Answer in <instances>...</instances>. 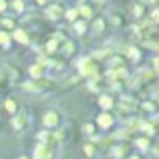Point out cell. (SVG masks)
<instances>
[{"instance_id":"cell-19","label":"cell","mask_w":159,"mask_h":159,"mask_svg":"<svg viewBox=\"0 0 159 159\" xmlns=\"http://www.w3.org/2000/svg\"><path fill=\"white\" fill-rule=\"evenodd\" d=\"M20 159H26V157H20Z\"/></svg>"},{"instance_id":"cell-13","label":"cell","mask_w":159,"mask_h":159,"mask_svg":"<svg viewBox=\"0 0 159 159\" xmlns=\"http://www.w3.org/2000/svg\"><path fill=\"white\" fill-rule=\"evenodd\" d=\"M66 16H69V18H75V16H77V10H69V14H66Z\"/></svg>"},{"instance_id":"cell-17","label":"cell","mask_w":159,"mask_h":159,"mask_svg":"<svg viewBox=\"0 0 159 159\" xmlns=\"http://www.w3.org/2000/svg\"><path fill=\"white\" fill-rule=\"evenodd\" d=\"M155 66H157V69H159V58H155Z\"/></svg>"},{"instance_id":"cell-9","label":"cell","mask_w":159,"mask_h":159,"mask_svg":"<svg viewBox=\"0 0 159 159\" xmlns=\"http://www.w3.org/2000/svg\"><path fill=\"white\" fill-rule=\"evenodd\" d=\"M0 43H2L4 47H6V44H8V36L4 34V32H0Z\"/></svg>"},{"instance_id":"cell-14","label":"cell","mask_w":159,"mask_h":159,"mask_svg":"<svg viewBox=\"0 0 159 159\" xmlns=\"http://www.w3.org/2000/svg\"><path fill=\"white\" fill-rule=\"evenodd\" d=\"M81 12H83V14H85V16H91V10H89V8H87V6H85V8H83V10H81Z\"/></svg>"},{"instance_id":"cell-18","label":"cell","mask_w":159,"mask_h":159,"mask_svg":"<svg viewBox=\"0 0 159 159\" xmlns=\"http://www.w3.org/2000/svg\"><path fill=\"white\" fill-rule=\"evenodd\" d=\"M39 2H40V4H43V2H47V0H39Z\"/></svg>"},{"instance_id":"cell-10","label":"cell","mask_w":159,"mask_h":159,"mask_svg":"<svg viewBox=\"0 0 159 159\" xmlns=\"http://www.w3.org/2000/svg\"><path fill=\"white\" fill-rule=\"evenodd\" d=\"M137 145H139L141 149H145V147H147V139H139V141H137Z\"/></svg>"},{"instance_id":"cell-8","label":"cell","mask_w":159,"mask_h":159,"mask_svg":"<svg viewBox=\"0 0 159 159\" xmlns=\"http://www.w3.org/2000/svg\"><path fill=\"white\" fill-rule=\"evenodd\" d=\"M101 105L105 107V109H107V107H111V99H109V97H103V99H101Z\"/></svg>"},{"instance_id":"cell-12","label":"cell","mask_w":159,"mask_h":159,"mask_svg":"<svg viewBox=\"0 0 159 159\" xmlns=\"http://www.w3.org/2000/svg\"><path fill=\"white\" fill-rule=\"evenodd\" d=\"M75 28H77L79 32H83V30H85V24H83V22H79V24H77V26H75Z\"/></svg>"},{"instance_id":"cell-3","label":"cell","mask_w":159,"mask_h":159,"mask_svg":"<svg viewBox=\"0 0 159 159\" xmlns=\"http://www.w3.org/2000/svg\"><path fill=\"white\" fill-rule=\"evenodd\" d=\"M26 115H24V113H20V115H16L14 117V121H12V125H14V129H22L24 125H26Z\"/></svg>"},{"instance_id":"cell-16","label":"cell","mask_w":159,"mask_h":159,"mask_svg":"<svg viewBox=\"0 0 159 159\" xmlns=\"http://www.w3.org/2000/svg\"><path fill=\"white\" fill-rule=\"evenodd\" d=\"M0 10H4V2H2V0H0Z\"/></svg>"},{"instance_id":"cell-1","label":"cell","mask_w":159,"mask_h":159,"mask_svg":"<svg viewBox=\"0 0 159 159\" xmlns=\"http://www.w3.org/2000/svg\"><path fill=\"white\" fill-rule=\"evenodd\" d=\"M43 121H44V125H47V127H54V125L58 123V117H57V113H54V111H48L47 115L43 117Z\"/></svg>"},{"instance_id":"cell-15","label":"cell","mask_w":159,"mask_h":159,"mask_svg":"<svg viewBox=\"0 0 159 159\" xmlns=\"http://www.w3.org/2000/svg\"><path fill=\"white\" fill-rule=\"evenodd\" d=\"M153 20H159V10H155V12H153Z\"/></svg>"},{"instance_id":"cell-4","label":"cell","mask_w":159,"mask_h":159,"mask_svg":"<svg viewBox=\"0 0 159 159\" xmlns=\"http://www.w3.org/2000/svg\"><path fill=\"white\" fill-rule=\"evenodd\" d=\"M47 16H48V18H58V16H61V8H58V6H51L48 12H47Z\"/></svg>"},{"instance_id":"cell-6","label":"cell","mask_w":159,"mask_h":159,"mask_svg":"<svg viewBox=\"0 0 159 159\" xmlns=\"http://www.w3.org/2000/svg\"><path fill=\"white\" fill-rule=\"evenodd\" d=\"M14 36L20 40V43H26V34H24L22 30H16V32H14Z\"/></svg>"},{"instance_id":"cell-11","label":"cell","mask_w":159,"mask_h":159,"mask_svg":"<svg viewBox=\"0 0 159 159\" xmlns=\"http://www.w3.org/2000/svg\"><path fill=\"white\" fill-rule=\"evenodd\" d=\"M30 73L34 75V77H39V75H40V69H39V66H32V70H30Z\"/></svg>"},{"instance_id":"cell-7","label":"cell","mask_w":159,"mask_h":159,"mask_svg":"<svg viewBox=\"0 0 159 159\" xmlns=\"http://www.w3.org/2000/svg\"><path fill=\"white\" fill-rule=\"evenodd\" d=\"M6 109H8V111H10V113H14V111H16V103L8 99V101H6Z\"/></svg>"},{"instance_id":"cell-2","label":"cell","mask_w":159,"mask_h":159,"mask_svg":"<svg viewBox=\"0 0 159 159\" xmlns=\"http://www.w3.org/2000/svg\"><path fill=\"white\" fill-rule=\"evenodd\" d=\"M34 157H36V159H51V149L44 147V145H40V147L36 149Z\"/></svg>"},{"instance_id":"cell-5","label":"cell","mask_w":159,"mask_h":159,"mask_svg":"<svg viewBox=\"0 0 159 159\" xmlns=\"http://www.w3.org/2000/svg\"><path fill=\"white\" fill-rule=\"evenodd\" d=\"M111 123H113V119L109 115H101V117H99V125H101V127H109Z\"/></svg>"}]
</instances>
